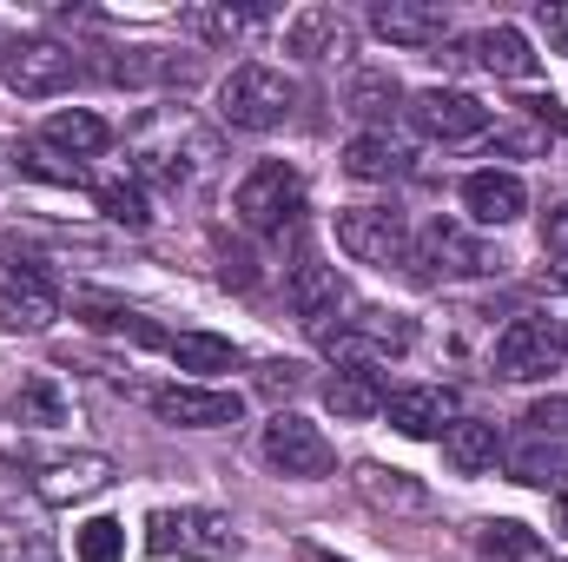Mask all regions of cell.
<instances>
[{
  "label": "cell",
  "mask_w": 568,
  "mask_h": 562,
  "mask_svg": "<svg viewBox=\"0 0 568 562\" xmlns=\"http://www.w3.org/2000/svg\"><path fill=\"white\" fill-rule=\"evenodd\" d=\"M133 159H140L145 179H159L172 192H199L212 179V165H219V140L192 113H152L133 133Z\"/></svg>",
  "instance_id": "6da1fadb"
},
{
  "label": "cell",
  "mask_w": 568,
  "mask_h": 562,
  "mask_svg": "<svg viewBox=\"0 0 568 562\" xmlns=\"http://www.w3.org/2000/svg\"><path fill=\"white\" fill-rule=\"evenodd\" d=\"M297 113V80L284 67H265V60H245L225 73L219 87V120L232 133H278L284 120Z\"/></svg>",
  "instance_id": "7a4b0ae2"
},
{
  "label": "cell",
  "mask_w": 568,
  "mask_h": 562,
  "mask_svg": "<svg viewBox=\"0 0 568 562\" xmlns=\"http://www.w3.org/2000/svg\"><path fill=\"white\" fill-rule=\"evenodd\" d=\"M145 550L152 556H185V562H239L245 536H239V523L225 510H152Z\"/></svg>",
  "instance_id": "3957f363"
},
{
  "label": "cell",
  "mask_w": 568,
  "mask_h": 562,
  "mask_svg": "<svg viewBox=\"0 0 568 562\" xmlns=\"http://www.w3.org/2000/svg\"><path fill=\"white\" fill-rule=\"evenodd\" d=\"M0 80L20 100H53V93H67L80 80V53L67 40H53V33H13L7 53H0Z\"/></svg>",
  "instance_id": "277c9868"
},
{
  "label": "cell",
  "mask_w": 568,
  "mask_h": 562,
  "mask_svg": "<svg viewBox=\"0 0 568 562\" xmlns=\"http://www.w3.org/2000/svg\"><path fill=\"white\" fill-rule=\"evenodd\" d=\"M232 212H239V225L245 232H284V225H297V212H304V179H297V165H284V159H258L239 185H232Z\"/></svg>",
  "instance_id": "5b68a950"
},
{
  "label": "cell",
  "mask_w": 568,
  "mask_h": 562,
  "mask_svg": "<svg viewBox=\"0 0 568 562\" xmlns=\"http://www.w3.org/2000/svg\"><path fill=\"white\" fill-rule=\"evenodd\" d=\"M317 344L337 358V371H377V358H397L417 344V324L404 311H357V318H337L331 331H317Z\"/></svg>",
  "instance_id": "8992f818"
},
{
  "label": "cell",
  "mask_w": 568,
  "mask_h": 562,
  "mask_svg": "<svg viewBox=\"0 0 568 562\" xmlns=\"http://www.w3.org/2000/svg\"><path fill=\"white\" fill-rule=\"evenodd\" d=\"M337 245L357 259V265H377V272H390V265H410V219L397 212V205H344L337 212Z\"/></svg>",
  "instance_id": "52a82bcc"
},
{
  "label": "cell",
  "mask_w": 568,
  "mask_h": 562,
  "mask_svg": "<svg viewBox=\"0 0 568 562\" xmlns=\"http://www.w3.org/2000/svg\"><path fill=\"white\" fill-rule=\"evenodd\" d=\"M0 318L7 324H27V331H40V324L60 318V284H53V272L33 252H20L13 239H0Z\"/></svg>",
  "instance_id": "ba28073f"
},
{
  "label": "cell",
  "mask_w": 568,
  "mask_h": 562,
  "mask_svg": "<svg viewBox=\"0 0 568 562\" xmlns=\"http://www.w3.org/2000/svg\"><path fill=\"white\" fill-rule=\"evenodd\" d=\"M258 450H265V463H272L278 476H297V483H317V476H331V470H337L331 436H324L311 418H297V411H278V418L265 423Z\"/></svg>",
  "instance_id": "9c48e42d"
},
{
  "label": "cell",
  "mask_w": 568,
  "mask_h": 562,
  "mask_svg": "<svg viewBox=\"0 0 568 562\" xmlns=\"http://www.w3.org/2000/svg\"><path fill=\"white\" fill-rule=\"evenodd\" d=\"M556 364H568L562 318H509L503 324V338H496V378L529 384V378H549Z\"/></svg>",
  "instance_id": "30bf717a"
},
{
  "label": "cell",
  "mask_w": 568,
  "mask_h": 562,
  "mask_svg": "<svg viewBox=\"0 0 568 562\" xmlns=\"http://www.w3.org/2000/svg\"><path fill=\"white\" fill-rule=\"evenodd\" d=\"M410 259L424 265V279H489L503 259L483 245V239H469L456 219H429L424 232H417V245H410Z\"/></svg>",
  "instance_id": "8fae6325"
},
{
  "label": "cell",
  "mask_w": 568,
  "mask_h": 562,
  "mask_svg": "<svg viewBox=\"0 0 568 562\" xmlns=\"http://www.w3.org/2000/svg\"><path fill=\"white\" fill-rule=\"evenodd\" d=\"M404 113H410V127L436 145H463V140H483V133H489V107H483L476 93H456V87H429V93H417Z\"/></svg>",
  "instance_id": "7c38bea8"
},
{
  "label": "cell",
  "mask_w": 568,
  "mask_h": 562,
  "mask_svg": "<svg viewBox=\"0 0 568 562\" xmlns=\"http://www.w3.org/2000/svg\"><path fill=\"white\" fill-rule=\"evenodd\" d=\"M145 404L159 411V423H179V430H232L245 418V398L212 391V384H159Z\"/></svg>",
  "instance_id": "4fadbf2b"
},
{
  "label": "cell",
  "mask_w": 568,
  "mask_h": 562,
  "mask_svg": "<svg viewBox=\"0 0 568 562\" xmlns=\"http://www.w3.org/2000/svg\"><path fill=\"white\" fill-rule=\"evenodd\" d=\"M106 483H113V456H100V450H80V456H53V463H40L27 490H33L40 503L67 510V503H87V496H100Z\"/></svg>",
  "instance_id": "5bb4252c"
},
{
  "label": "cell",
  "mask_w": 568,
  "mask_h": 562,
  "mask_svg": "<svg viewBox=\"0 0 568 562\" xmlns=\"http://www.w3.org/2000/svg\"><path fill=\"white\" fill-rule=\"evenodd\" d=\"M351 47H357V33H351V20H344L337 7H297V13L284 20V53H297V60H311V67L351 60Z\"/></svg>",
  "instance_id": "9a60e30c"
},
{
  "label": "cell",
  "mask_w": 568,
  "mask_h": 562,
  "mask_svg": "<svg viewBox=\"0 0 568 562\" xmlns=\"http://www.w3.org/2000/svg\"><path fill=\"white\" fill-rule=\"evenodd\" d=\"M284 304L311 324V331H331V318L344 311V279H337V265H324V259H297L291 272H284Z\"/></svg>",
  "instance_id": "2e32d148"
},
{
  "label": "cell",
  "mask_w": 568,
  "mask_h": 562,
  "mask_svg": "<svg viewBox=\"0 0 568 562\" xmlns=\"http://www.w3.org/2000/svg\"><path fill=\"white\" fill-rule=\"evenodd\" d=\"M371 27H377L390 47L424 53V47H443V33H449V7H436V0H377V7H371Z\"/></svg>",
  "instance_id": "e0dca14e"
},
{
  "label": "cell",
  "mask_w": 568,
  "mask_h": 562,
  "mask_svg": "<svg viewBox=\"0 0 568 562\" xmlns=\"http://www.w3.org/2000/svg\"><path fill=\"white\" fill-rule=\"evenodd\" d=\"M463 212H469L476 225H516V219L529 212V185H523L516 172L483 165V172L463 179Z\"/></svg>",
  "instance_id": "ac0fdd59"
},
{
  "label": "cell",
  "mask_w": 568,
  "mask_h": 562,
  "mask_svg": "<svg viewBox=\"0 0 568 562\" xmlns=\"http://www.w3.org/2000/svg\"><path fill=\"white\" fill-rule=\"evenodd\" d=\"M384 418L404 436H443L456 423V391L449 384H404V391H390Z\"/></svg>",
  "instance_id": "d6986e66"
},
{
  "label": "cell",
  "mask_w": 568,
  "mask_h": 562,
  "mask_svg": "<svg viewBox=\"0 0 568 562\" xmlns=\"http://www.w3.org/2000/svg\"><path fill=\"white\" fill-rule=\"evenodd\" d=\"M503 470L516 476V483H536V490H549L556 476H568V443L556 436H542V430H516V436H503Z\"/></svg>",
  "instance_id": "ffe728a7"
},
{
  "label": "cell",
  "mask_w": 568,
  "mask_h": 562,
  "mask_svg": "<svg viewBox=\"0 0 568 562\" xmlns=\"http://www.w3.org/2000/svg\"><path fill=\"white\" fill-rule=\"evenodd\" d=\"M463 53H469L483 73H496V80H536V67H542L523 27H483Z\"/></svg>",
  "instance_id": "44dd1931"
},
{
  "label": "cell",
  "mask_w": 568,
  "mask_h": 562,
  "mask_svg": "<svg viewBox=\"0 0 568 562\" xmlns=\"http://www.w3.org/2000/svg\"><path fill=\"white\" fill-rule=\"evenodd\" d=\"M436 443H443V463H449V470H463V476H483V470H496V463H503V430H496V423H483V418H456Z\"/></svg>",
  "instance_id": "7402d4cb"
},
{
  "label": "cell",
  "mask_w": 568,
  "mask_h": 562,
  "mask_svg": "<svg viewBox=\"0 0 568 562\" xmlns=\"http://www.w3.org/2000/svg\"><path fill=\"white\" fill-rule=\"evenodd\" d=\"M40 145H53L60 159H100L106 145H113V127L100 120V113H87V107H67V113H53L47 127H40Z\"/></svg>",
  "instance_id": "603a6c76"
},
{
  "label": "cell",
  "mask_w": 568,
  "mask_h": 562,
  "mask_svg": "<svg viewBox=\"0 0 568 562\" xmlns=\"http://www.w3.org/2000/svg\"><path fill=\"white\" fill-rule=\"evenodd\" d=\"M7 418L20 423V430H60V423L73 418V404H67V391H60V378H47V371H33L13 398H7Z\"/></svg>",
  "instance_id": "cb8c5ba5"
},
{
  "label": "cell",
  "mask_w": 568,
  "mask_h": 562,
  "mask_svg": "<svg viewBox=\"0 0 568 562\" xmlns=\"http://www.w3.org/2000/svg\"><path fill=\"white\" fill-rule=\"evenodd\" d=\"M73 318H87L93 331H113V338H133V344H165L152 324H145V311L133 304H120V298H106V291H73Z\"/></svg>",
  "instance_id": "d4e9b609"
},
{
  "label": "cell",
  "mask_w": 568,
  "mask_h": 562,
  "mask_svg": "<svg viewBox=\"0 0 568 562\" xmlns=\"http://www.w3.org/2000/svg\"><path fill=\"white\" fill-rule=\"evenodd\" d=\"M165 358L192 378H219V371H239V344L232 338H212V331H179L165 338Z\"/></svg>",
  "instance_id": "484cf974"
},
{
  "label": "cell",
  "mask_w": 568,
  "mask_h": 562,
  "mask_svg": "<svg viewBox=\"0 0 568 562\" xmlns=\"http://www.w3.org/2000/svg\"><path fill=\"white\" fill-rule=\"evenodd\" d=\"M324 404H331L337 418H384V404H390L384 371H337V378L324 384Z\"/></svg>",
  "instance_id": "4316f807"
},
{
  "label": "cell",
  "mask_w": 568,
  "mask_h": 562,
  "mask_svg": "<svg viewBox=\"0 0 568 562\" xmlns=\"http://www.w3.org/2000/svg\"><path fill=\"white\" fill-rule=\"evenodd\" d=\"M397 100H404V87H397L390 73H357V80H351V100H344V113H351V120H364L371 133H390V113H397Z\"/></svg>",
  "instance_id": "83f0119b"
},
{
  "label": "cell",
  "mask_w": 568,
  "mask_h": 562,
  "mask_svg": "<svg viewBox=\"0 0 568 562\" xmlns=\"http://www.w3.org/2000/svg\"><path fill=\"white\" fill-rule=\"evenodd\" d=\"M344 172L364 179V185H384V179L404 172V145L390 140V133H357V140L344 145Z\"/></svg>",
  "instance_id": "f1b7e54d"
},
{
  "label": "cell",
  "mask_w": 568,
  "mask_h": 562,
  "mask_svg": "<svg viewBox=\"0 0 568 562\" xmlns=\"http://www.w3.org/2000/svg\"><path fill=\"white\" fill-rule=\"evenodd\" d=\"M357 490L377 503V510H424L429 490L404 470H384V463H357Z\"/></svg>",
  "instance_id": "f546056e"
},
{
  "label": "cell",
  "mask_w": 568,
  "mask_h": 562,
  "mask_svg": "<svg viewBox=\"0 0 568 562\" xmlns=\"http://www.w3.org/2000/svg\"><path fill=\"white\" fill-rule=\"evenodd\" d=\"M483 556L489 562H549V543L529 523H483Z\"/></svg>",
  "instance_id": "4dcf8cb0"
},
{
  "label": "cell",
  "mask_w": 568,
  "mask_h": 562,
  "mask_svg": "<svg viewBox=\"0 0 568 562\" xmlns=\"http://www.w3.org/2000/svg\"><path fill=\"white\" fill-rule=\"evenodd\" d=\"M93 199H100V212H106L113 225H126V232H145V225H152V205H145L140 179H106V185H93Z\"/></svg>",
  "instance_id": "1f68e13d"
},
{
  "label": "cell",
  "mask_w": 568,
  "mask_h": 562,
  "mask_svg": "<svg viewBox=\"0 0 568 562\" xmlns=\"http://www.w3.org/2000/svg\"><path fill=\"white\" fill-rule=\"evenodd\" d=\"M20 172H27V179H47V185H93V179H87V165H73V159H60V152H53V145H20Z\"/></svg>",
  "instance_id": "d6a6232c"
},
{
  "label": "cell",
  "mask_w": 568,
  "mask_h": 562,
  "mask_svg": "<svg viewBox=\"0 0 568 562\" xmlns=\"http://www.w3.org/2000/svg\"><path fill=\"white\" fill-rule=\"evenodd\" d=\"M73 556H80V562H120V556H126V530H120L113 516H93V523H80Z\"/></svg>",
  "instance_id": "836d02e7"
},
{
  "label": "cell",
  "mask_w": 568,
  "mask_h": 562,
  "mask_svg": "<svg viewBox=\"0 0 568 562\" xmlns=\"http://www.w3.org/2000/svg\"><path fill=\"white\" fill-rule=\"evenodd\" d=\"M252 20H258V13H245V7H192V13H185V27L205 33V40H239Z\"/></svg>",
  "instance_id": "e575fe53"
},
{
  "label": "cell",
  "mask_w": 568,
  "mask_h": 562,
  "mask_svg": "<svg viewBox=\"0 0 568 562\" xmlns=\"http://www.w3.org/2000/svg\"><path fill=\"white\" fill-rule=\"evenodd\" d=\"M536 27H542L549 53H568V0H542L536 7Z\"/></svg>",
  "instance_id": "d590c367"
},
{
  "label": "cell",
  "mask_w": 568,
  "mask_h": 562,
  "mask_svg": "<svg viewBox=\"0 0 568 562\" xmlns=\"http://www.w3.org/2000/svg\"><path fill=\"white\" fill-rule=\"evenodd\" d=\"M542 252H556L568 265V205H556V212L542 219Z\"/></svg>",
  "instance_id": "8d00e7d4"
},
{
  "label": "cell",
  "mask_w": 568,
  "mask_h": 562,
  "mask_svg": "<svg viewBox=\"0 0 568 562\" xmlns=\"http://www.w3.org/2000/svg\"><path fill=\"white\" fill-rule=\"evenodd\" d=\"M258 384H265V391H284V398H291V391L304 384V364H265V371H258Z\"/></svg>",
  "instance_id": "74e56055"
},
{
  "label": "cell",
  "mask_w": 568,
  "mask_h": 562,
  "mask_svg": "<svg viewBox=\"0 0 568 562\" xmlns=\"http://www.w3.org/2000/svg\"><path fill=\"white\" fill-rule=\"evenodd\" d=\"M304 562H337V556H324V550H317V543H304Z\"/></svg>",
  "instance_id": "f35d334b"
},
{
  "label": "cell",
  "mask_w": 568,
  "mask_h": 562,
  "mask_svg": "<svg viewBox=\"0 0 568 562\" xmlns=\"http://www.w3.org/2000/svg\"><path fill=\"white\" fill-rule=\"evenodd\" d=\"M556 523H562V536H568V490H562V503H556Z\"/></svg>",
  "instance_id": "ab89813d"
},
{
  "label": "cell",
  "mask_w": 568,
  "mask_h": 562,
  "mask_svg": "<svg viewBox=\"0 0 568 562\" xmlns=\"http://www.w3.org/2000/svg\"><path fill=\"white\" fill-rule=\"evenodd\" d=\"M562 351H568V318H562Z\"/></svg>",
  "instance_id": "60d3db41"
},
{
  "label": "cell",
  "mask_w": 568,
  "mask_h": 562,
  "mask_svg": "<svg viewBox=\"0 0 568 562\" xmlns=\"http://www.w3.org/2000/svg\"><path fill=\"white\" fill-rule=\"evenodd\" d=\"M556 279H562V284H568V265H562V272H556Z\"/></svg>",
  "instance_id": "b9f144b4"
}]
</instances>
